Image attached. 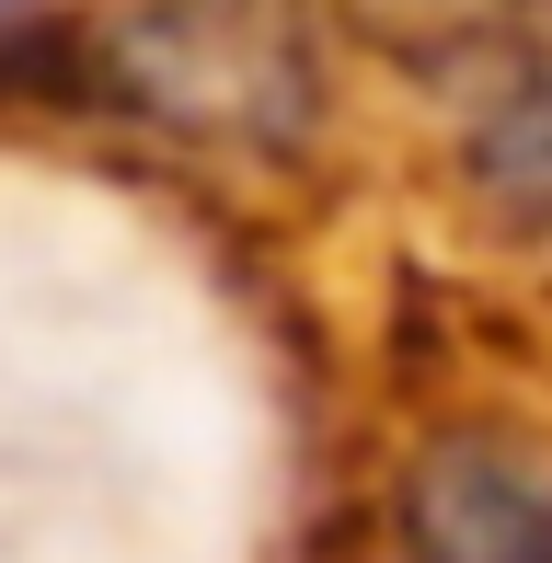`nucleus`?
<instances>
[{
    "label": "nucleus",
    "instance_id": "1",
    "mask_svg": "<svg viewBox=\"0 0 552 563\" xmlns=\"http://www.w3.org/2000/svg\"><path fill=\"white\" fill-rule=\"evenodd\" d=\"M415 563H552V472L507 438H438L404 472Z\"/></svg>",
    "mask_w": 552,
    "mask_h": 563
},
{
    "label": "nucleus",
    "instance_id": "2",
    "mask_svg": "<svg viewBox=\"0 0 552 563\" xmlns=\"http://www.w3.org/2000/svg\"><path fill=\"white\" fill-rule=\"evenodd\" d=\"M472 185L518 230H552V23H530L495 58L484 104H472Z\"/></svg>",
    "mask_w": 552,
    "mask_h": 563
}]
</instances>
